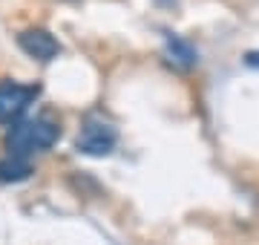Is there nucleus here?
Here are the masks:
<instances>
[{
  "label": "nucleus",
  "instance_id": "7ed1b4c3",
  "mask_svg": "<svg viewBox=\"0 0 259 245\" xmlns=\"http://www.w3.org/2000/svg\"><path fill=\"white\" fill-rule=\"evenodd\" d=\"M115 142H118L115 127H112L110 121L98 118V115H90V118L83 121L81 136H78L75 147H78L81 153H87V156H107V153H112Z\"/></svg>",
  "mask_w": 259,
  "mask_h": 245
},
{
  "label": "nucleus",
  "instance_id": "f03ea898",
  "mask_svg": "<svg viewBox=\"0 0 259 245\" xmlns=\"http://www.w3.org/2000/svg\"><path fill=\"white\" fill-rule=\"evenodd\" d=\"M40 95L37 84H18V81H0V124H15L26 113L32 101Z\"/></svg>",
  "mask_w": 259,
  "mask_h": 245
},
{
  "label": "nucleus",
  "instance_id": "f257e3e1",
  "mask_svg": "<svg viewBox=\"0 0 259 245\" xmlns=\"http://www.w3.org/2000/svg\"><path fill=\"white\" fill-rule=\"evenodd\" d=\"M61 139V124L52 115H35L29 121H18L6 136V147L12 150V156H23L26 159L29 153H40L49 150L52 144Z\"/></svg>",
  "mask_w": 259,
  "mask_h": 245
},
{
  "label": "nucleus",
  "instance_id": "0eeeda50",
  "mask_svg": "<svg viewBox=\"0 0 259 245\" xmlns=\"http://www.w3.org/2000/svg\"><path fill=\"white\" fill-rule=\"evenodd\" d=\"M245 64H248V66H259V52H248V55H245Z\"/></svg>",
  "mask_w": 259,
  "mask_h": 245
},
{
  "label": "nucleus",
  "instance_id": "423d86ee",
  "mask_svg": "<svg viewBox=\"0 0 259 245\" xmlns=\"http://www.w3.org/2000/svg\"><path fill=\"white\" fill-rule=\"evenodd\" d=\"M29 176H32L29 159H23V156H6V159H0V182L12 185V182H23Z\"/></svg>",
  "mask_w": 259,
  "mask_h": 245
},
{
  "label": "nucleus",
  "instance_id": "39448f33",
  "mask_svg": "<svg viewBox=\"0 0 259 245\" xmlns=\"http://www.w3.org/2000/svg\"><path fill=\"white\" fill-rule=\"evenodd\" d=\"M167 58H170V64L179 66V69H193L199 55H196V49L187 44L185 38H179V35H167Z\"/></svg>",
  "mask_w": 259,
  "mask_h": 245
},
{
  "label": "nucleus",
  "instance_id": "20e7f679",
  "mask_svg": "<svg viewBox=\"0 0 259 245\" xmlns=\"http://www.w3.org/2000/svg\"><path fill=\"white\" fill-rule=\"evenodd\" d=\"M18 47L26 52L29 58H35V61H52V58L61 52V44L55 40L52 32L47 29H23L18 35Z\"/></svg>",
  "mask_w": 259,
  "mask_h": 245
}]
</instances>
